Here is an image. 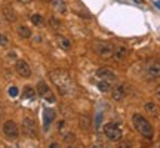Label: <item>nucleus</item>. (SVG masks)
Here are the masks:
<instances>
[{
	"mask_svg": "<svg viewBox=\"0 0 160 148\" xmlns=\"http://www.w3.org/2000/svg\"><path fill=\"white\" fill-rule=\"evenodd\" d=\"M52 6H53V9L59 13H64V12L67 11V7H65V3H64L62 0H52L51 2Z\"/></svg>",
	"mask_w": 160,
	"mask_h": 148,
	"instance_id": "nucleus-17",
	"label": "nucleus"
},
{
	"mask_svg": "<svg viewBox=\"0 0 160 148\" xmlns=\"http://www.w3.org/2000/svg\"><path fill=\"white\" fill-rule=\"evenodd\" d=\"M157 6H159V7H160V2H157Z\"/></svg>",
	"mask_w": 160,
	"mask_h": 148,
	"instance_id": "nucleus-27",
	"label": "nucleus"
},
{
	"mask_svg": "<svg viewBox=\"0 0 160 148\" xmlns=\"http://www.w3.org/2000/svg\"><path fill=\"white\" fill-rule=\"evenodd\" d=\"M145 110H147L148 113H151L153 116H156V114H157V107H156L153 102H147V104H145Z\"/></svg>",
	"mask_w": 160,
	"mask_h": 148,
	"instance_id": "nucleus-21",
	"label": "nucleus"
},
{
	"mask_svg": "<svg viewBox=\"0 0 160 148\" xmlns=\"http://www.w3.org/2000/svg\"><path fill=\"white\" fill-rule=\"evenodd\" d=\"M145 76L150 80L160 79V59L159 58H151L145 64Z\"/></svg>",
	"mask_w": 160,
	"mask_h": 148,
	"instance_id": "nucleus-4",
	"label": "nucleus"
},
{
	"mask_svg": "<svg viewBox=\"0 0 160 148\" xmlns=\"http://www.w3.org/2000/svg\"><path fill=\"white\" fill-rule=\"evenodd\" d=\"M49 24H51V27L53 30H58L59 27H61V22L58 21L57 18H51V19H49Z\"/></svg>",
	"mask_w": 160,
	"mask_h": 148,
	"instance_id": "nucleus-22",
	"label": "nucleus"
},
{
	"mask_svg": "<svg viewBox=\"0 0 160 148\" xmlns=\"http://www.w3.org/2000/svg\"><path fill=\"white\" fill-rule=\"evenodd\" d=\"M9 93H11L12 96H15L18 93V91H17V87H11V91H9Z\"/></svg>",
	"mask_w": 160,
	"mask_h": 148,
	"instance_id": "nucleus-24",
	"label": "nucleus"
},
{
	"mask_svg": "<svg viewBox=\"0 0 160 148\" xmlns=\"http://www.w3.org/2000/svg\"><path fill=\"white\" fill-rule=\"evenodd\" d=\"M22 98L24 99H34L36 98V91L31 87V86H25L24 87V92H22Z\"/></svg>",
	"mask_w": 160,
	"mask_h": 148,
	"instance_id": "nucleus-16",
	"label": "nucleus"
},
{
	"mask_svg": "<svg viewBox=\"0 0 160 148\" xmlns=\"http://www.w3.org/2000/svg\"><path fill=\"white\" fill-rule=\"evenodd\" d=\"M154 93H156V96H157V98H159V99H160V85H159V86H157V87H156V91H154Z\"/></svg>",
	"mask_w": 160,
	"mask_h": 148,
	"instance_id": "nucleus-25",
	"label": "nucleus"
},
{
	"mask_svg": "<svg viewBox=\"0 0 160 148\" xmlns=\"http://www.w3.org/2000/svg\"><path fill=\"white\" fill-rule=\"evenodd\" d=\"M113 57L116 59H123L128 57V49L125 46H114V52H113Z\"/></svg>",
	"mask_w": 160,
	"mask_h": 148,
	"instance_id": "nucleus-15",
	"label": "nucleus"
},
{
	"mask_svg": "<svg viewBox=\"0 0 160 148\" xmlns=\"http://www.w3.org/2000/svg\"><path fill=\"white\" fill-rule=\"evenodd\" d=\"M19 3H22V5H28V3H31V0H18Z\"/></svg>",
	"mask_w": 160,
	"mask_h": 148,
	"instance_id": "nucleus-26",
	"label": "nucleus"
},
{
	"mask_svg": "<svg viewBox=\"0 0 160 148\" xmlns=\"http://www.w3.org/2000/svg\"><path fill=\"white\" fill-rule=\"evenodd\" d=\"M15 70H17V73L21 76V77H30L31 76V68H30V65L27 64V61H24V59H18L17 62H15Z\"/></svg>",
	"mask_w": 160,
	"mask_h": 148,
	"instance_id": "nucleus-10",
	"label": "nucleus"
},
{
	"mask_svg": "<svg viewBox=\"0 0 160 148\" xmlns=\"http://www.w3.org/2000/svg\"><path fill=\"white\" fill-rule=\"evenodd\" d=\"M57 43L62 51H70V49H71V42H70V39L64 37V36H57Z\"/></svg>",
	"mask_w": 160,
	"mask_h": 148,
	"instance_id": "nucleus-14",
	"label": "nucleus"
},
{
	"mask_svg": "<svg viewBox=\"0 0 160 148\" xmlns=\"http://www.w3.org/2000/svg\"><path fill=\"white\" fill-rule=\"evenodd\" d=\"M8 45H9V39H8L5 34L0 33V46H2V47H6Z\"/></svg>",
	"mask_w": 160,
	"mask_h": 148,
	"instance_id": "nucleus-23",
	"label": "nucleus"
},
{
	"mask_svg": "<svg viewBox=\"0 0 160 148\" xmlns=\"http://www.w3.org/2000/svg\"><path fill=\"white\" fill-rule=\"evenodd\" d=\"M30 19H31V22L34 24V25H42V24H43V17H42L40 13H34V15H31Z\"/></svg>",
	"mask_w": 160,
	"mask_h": 148,
	"instance_id": "nucleus-20",
	"label": "nucleus"
},
{
	"mask_svg": "<svg viewBox=\"0 0 160 148\" xmlns=\"http://www.w3.org/2000/svg\"><path fill=\"white\" fill-rule=\"evenodd\" d=\"M45 2H52V0H45Z\"/></svg>",
	"mask_w": 160,
	"mask_h": 148,
	"instance_id": "nucleus-28",
	"label": "nucleus"
},
{
	"mask_svg": "<svg viewBox=\"0 0 160 148\" xmlns=\"http://www.w3.org/2000/svg\"><path fill=\"white\" fill-rule=\"evenodd\" d=\"M18 34H19V37H22V39H30L31 37V30L28 27H25V25H19L18 27Z\"/></svg>",
	"mask_w": 160,
	"mask_h": 148,
	"instance_id": "nucleus-18",
	"label": "nucleus"
},
{
	"mask_svg": "<svg viewBox=\"0 0 160 148\" xmlns=\"http://www.w3.org/2000/svg\"><path fill=\"white\" fill-rule=\"evenodd\" d=\"M98 89L101 92H110L111 91V83L107 80H99L98 81Z\"/></svg>",
	"mask_w": 160,
	"mask_h": 148,
	"instance_id": "nucleus-19",
	"label": "nucleus"
},
{
	"mask_svg": "<svg viewBox=\"0 0 160 148\" xmlns=\"http://www.w3.org/2000/svg\"><path fill=\"white\" fill-rule=\"evenodd\" d=\"M37 93H39V96L46 99L48 102H55V95L52 93L51 87L46 85L45 81H39L37 83Z\"/></svg>",
	"mask_w": 160,
	"mask_h": 148,
	"instance_id": "nucleus-7",
	"label": "nucleus"
},
{
	"mask_svg": "<svg viewBox=\"0 0 160 148\" xmlns=\"http://www.w3.org/2000/svg\"><path fill=\"white\" fill-rule=\"evenodd\" d=\"M49 77H51L52 83L55 85V87L58 89V92L61 95H70V93H73L74 83L71 80V76L65 70H62V68L52 70L51 73H49Z\"/></svg>",
	"mask_w": 160,
	"mask_h": 148,
	"instance_id": "nucleus-1",
	"label": "nucleus"
},
{
	"mask_svg": "<svg viewBox=\"0 0 160 148\" xmlns=\"http://www.w3.org/2000/svg\"><path fill=\"white\" fill-rule=\"evenodd\" d=\"M132 125L135 127V131H137L139 135H142L145 139H151L153 135H154V131H153L151 123H150L144 116H141V114H133V116H132Z\"/></svg>",
	"mask_w": 160,
	"mask_h": 148,
	"instance_id": "nucleus-2",
	"label": "nucleus"
},
{
	"mask_svg": "<svg viewBox=\"0 0 160 148\" xmlns=\"http://www.w3.org/2000/svg\"><path fill=\"white\" fill-rule=\"evenodd\" d=\"M97 77L99 80H107L110 83H114L116 80H117V76H116L114 71L110 68H105V67L97 70Z\"/></svg>",
	"mask_w": 160,
	"mask_h": 148,
	"instance_id": "nucleus-9",
	"label": "nucleus"
},
{
	"mask_svg": "<svg viewBox=\"0 0 160 148\" xmlns=\"http://www.w3.org/2000/svg\"><path fill=\"white\" fill-rule=\"evenodd\" d=\"M3 133L8 139H17L18 135H19V131H18V126L13 120H8L3 125Z\"/></svg>",
	"mask_w": 160,
	"mask_h": 148,
	"instance_id": "nucleus-6",
	"label": "nucleus"
},
{
	"mask_svg": "<svg viewBox=\"0 0 160 148\" xmlns=\"http://www.w3.org/2000/svg\"><path fill=\"white\" fill-rule=\"evenodd\" d=\"M22 131L24 133L30 138L37 136V125L34 123V120H31L30 117H25L22 120Z\"/></svg>",
	"mask_w": 160,
	"mask_h": 148,
	"instance_id": "nucleus-8",
	"label": "nucleus"
},
{
	"mask_svg": "<svg viewBox=\"0 0 160 148\" xmlns=\"http://www.w3.org/2000/svg\"><path fill=\"white\" fill-rule=\"evenodd\" d=\"M93 51L97 52V55H99L104 59H108V58L113 57V52H114V46L111 43H107V42H97L93 45Z\"/></svg>",
	"mask_w": 160,
	"mask_h": 148,
	"instance_id": "nucleus-5",
	"label": "nucleus"
},
{
	"mask_svg": "<svg viewBox=\"0 0 160 148\" xmlns=\"http://www.w3.org/2000/svg\"><path fill=\"white\" fill-rule=\"evenodd\" d=\"M104 135L107 136V139L116 142V141H120V139H122L123 132H122V129H120V126L117 125V123L110 121V123H107V125L104 126Z\"/></svg>",
	"mask_w": 160,
	"mask_h": 148,
	"instance_id": "nucleus-3",
	"label": "nucleus"
},
{
	"mask_svg": "<svg viewBox=\"0 0 160 148\" xmlns=\"http://www.w3.org/2000/svg\"><path fill=\"white\" fill-rule=\"evenodd\" d=\"M55 120V111L51 108H46L45 111H43V121H45V129H48L49 127V125H51L52 121Z\"/></svg>",
	"mask_w": 160,
	"mask_h": 148,
	"instance_id": "nucleus-13",
	"label": "nucleus"
},
{
	"mask_svg": "<svg viewBox=\"0 0 160 148\" xmlns=\"http://www.w3.org/2000/svg\"><path fill=\"white\" fill-rule=\"evenodd\" d=\"M126 95H128V86H125V85H117L111 89V98H113L114 101L125 99Z\"/></svg>",
	"mask_w": 160,
	"mask_h": 148,
	"instance_id": "nucleus-11",
	"label": "nucleus"
},
{
	"mask_svg": "<svg viewBox=\"0 0 160 148\" xmlns=\"http://www.w3.org/2000/svg\"><path fill=\"white\" fill-rule=\"evenodd\" d=\"M2 13H3V17H5L6 21H9V22H15V21L18 19L17 12H15V9H13L11 5H5V6H3Z\"/></svg>",
	"mask_w": 160,
	"mask_h": 148,
	"instance_id": "nucleus-12",
	"label": "nucleus"
}]
</instances>
